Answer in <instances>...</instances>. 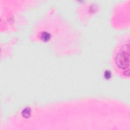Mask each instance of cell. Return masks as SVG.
I'll return each mask as SVG.
<instances>
[{
    "instance_id": "obj_1",
    "label": "cell",
    "mask_w": 130,
    "mask_h": 130,
    "mask_svg": "<svg viewBox=\"0 0 130 130\" xmlns=\"http://www.w3.org/2000/svg\"><path fill=\"white\" fill-rule=\"evenodd\" d=\"M115 62L117 66L121 69H126L129 65L128 51L119 52L116 57Z\"/></svg>"
}]
</instances>
